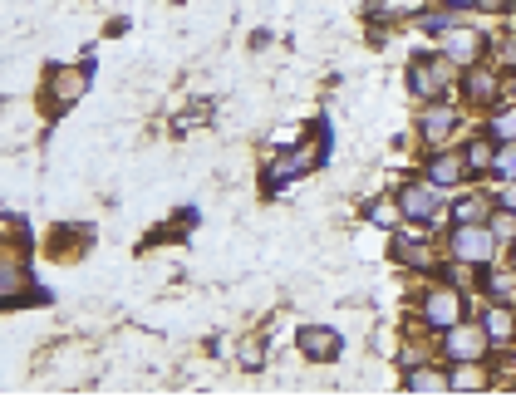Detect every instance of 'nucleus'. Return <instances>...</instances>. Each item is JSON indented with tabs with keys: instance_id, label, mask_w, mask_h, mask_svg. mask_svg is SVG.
I'll use <instances>...</instances> for the list:
<instances>
[{
	"instance_id": "nucleus-1",
	"label": "nucleus",
	"mask_w": 516,
	"mask_h": 398,
	"mask_svg": "<svg viewBox=\"0 0 516 398\" xmlns=\"http://www.w3.org/2000/svg\"><path fill=\"white\" fill-rule=\"evenodd\" d=\"M492 246H497V231L482 227V222H458V231H453V256L458 261L482 266V261H492Z\"/></svg>"
},
{
	"instance_id": "nucleus-21",
	"label": "nucleus",
	"mask_w": 516,
	"mask_h": 398,
	"mask_svg": "<svg viewBox=\"0 0 516 398\" xmlns=\"http://www.w3.org/2000/svg\"><path fill=\"white\" fill-rule=\"evenodd\" d=\"M453 217H458V222H482V202H477V197H467V202L453 207Z\"/></svg>"
},
{
	"instance_id": "nucleus-6",
	"label": "nucleus",
	"mask_w": 516,
	"mask_h": 398,
	"mask_svg": "<svg viewBox=\"0 0 516 398\" xmlns=\"http://www.w3.org/2000/svg\"><path fill=\"white\" fill-rule=\"evenodd\" d=\"M399 212L408 222H433L438 217V187L433 182H408L399 192Z\"/></svg>"
},
{
	"instance_id": "nucleus-15",
	"label": "nucleus",
	"mask_w": 516,
	"mask_h": 398,
	"mask_svg": "<svg viewBox=\"0 0 516 398\" xmlns=\"http://www.w3.org/2000/svg\"><path fill=\"white\" fill-rule=\"evenodd\" d=\"M403 389L408 394H448V374H438V369H408Z\"/></svg>"
},
{
	"instance_id": "nucleus-19",
	"label": "nucleus",
	"mask_w": 516,
	"mask_h": 398,
	"mask_svg": "<svg viewBox=\"0 0 516 398\" xmlns=\"http://www.w3.org/2000/svg\"><path fill=\"white\" fill-rule=\"evenodd\" d=\"M423 30H433V35H448V30H458V15H423Z\"/></svg>"
},
{
	"instance_id": "nucleus-20",
	"label": "nucleus",
	"mask_w": 516,
	"mask_h": 398,
	"mask_svg": "<svg viewBox=\"0 0 516 398\" xmlns=\"http://www.w3.org/2000/svg\"><path fill=\"white\" fill-rule=\"evenodd\" d=\"M364 217H369L374 227H389V222H394V207H389V202H369V207H364Z\"/></svg>"
},
{
	"instance_id": "nucleus-14",
	"label": "nucleus",
	"mask_w": 516,
	"mask_h": 398,
	"mask_svg": "<svg viewBox=\"0 0 516 398\" xmlns=\"http://www.w3.org/2000/svg\"><path fill=\"white\" fill-rule=\"evenodd\" d=\"M84 89H89V74H84V69H59L55 74V109L74 104Z\"/></svg>"
},
{
	"instance_id": "nucleus-13",
	"label": "nucleus",
	"mask_w": 516,
	"mask_h": 398,
	"mask_svg": "<svg viewBox=\"0 0 516 398\" xmlns=\"http://www.w3.org/2000/svg\"><path fill=\"white\" fill-rule=\"evenodd\" d=\"M25 290V266L15 251H0V300H15Z\"/></svg>"
},
{
	"instance_id": "nucleus-10",
	"label": "nucleus",
	"mask_w": 516,
	"mask_h": 398,
	"mask_svg": "<svg viewBox=\"0 0 516 398\" xmlns=\"http://www.w3.org/2000/svg\"><path fill=\"white\" fill-rule=\"evenodd\" d=\"M443 55L462 64V69H472L477 55H482V35L477 30H448V45H443Z\"/></svg>"
},
{
	"instance_id": "nucleus-24",
	"label": "nucleus",
	"mask_w": 516,
	"mask_h": 398,
	"mask_svg": "<svg viewBox=\"0 0 516 398\" xmlns=\"http://www.w3.org/2000/svg\"><path fill=\"white\" fill-rule=\"evenodd\" d=\"M492 295H502V300H507V295H512V281H507V276H492Z\"/></svg>"
},
{
	"instance_id": "nucleus-16",
	"label": "nucleus",
	"mask_w": 516,
	"mask_h": 398,
	"mask_svg": "<svg viewBox=\"0 0 516 398\" xmlns=\"http://www.w3.org/2000/svg\"><path fill=\"white\" fill-rule=\"evenodd\" d=\"M482 330H487V340H516V320H512V310H507V305H492V310H487V325H482Z\"/></svg>"
},
{
	"instance_id": "nucleus-17",
	"label": "nucleus",
	"mask_w": 516,
	"mask_h": 398,
	"mask_svg": "<svg viewBox=\"0 0 516 398\" xmlns=\"http://www.w3.org/2000/svg\"><path fill=\"white\" fill-rule=\"evenodd\" d=\"M487 138L492 143H516V109H497L487 123Z\"/></svg>"
},
{
	"instance_id": "nucleus-12",
	"label": "nucleus",
	"mask_w": 516,
	"mask_h": 398,
	"mask_svg": "<svg viewBox=\"0 0 516 398\" xmlns=\"http://www.w3.org/2000/svg\"><path fill=\"white\" fill-rule=\"evenodd\" d=\"M462 172H467V163H462L458 153H438V158L428 163V182H433V187H458Z\"/></svg>"
},
{
	"instance_id": "nucleus-9",
	"label": "nucleus",
	"mask_w": 516,
	"mask_h": 398,
	"mask_svg": "<svg viewBox=\"0 0 516 398\" xmlns=\"http://www.w3.org/2000/svg\"><path fill=\"white\" fill-rule=\"evenodd\" d=\"M497 89H502V74H492V69H477V64H472V69L462 74V94H467L472 104H492Z\"/></svg>"
},
{
	"instance_id": "nucleus-26",
	"label": "nucleus",
	"mask_w": 516,
	"mask_h": 398,
	"mask_svg": "<svg viewBox=\"0 0 516 398\" xmlns=\"http://www.w3.org/2000/svg\"><path fill=\"white\" fill-rule=\"evenodd\" d=\"M453 10H467V5H482V0H448Z\"/></svg>"
},
{
	"instance_id": "nucleus-8",
	"label": "nucleus",
	"mask_w": 516,
	"mask_h": 398,
	"mask_svg": "<svg viewBox=\"0 0 516 398\" xmlns=\"http://www.w3.org/2000/svg\"><path fill=\"white\" fill-rule=\"evenodd\" d=\"M453 128H458V109H453V104H428L423 118H418V133H423L428 143H443Z\"/></svg>"
},
{
	"instance_id": "nucleus-5",
	"label": "nucleus",
	"mask_w": 516,
	"mask_h": 398,
	"mask_svg": "<svg viewBox=\"0 0 516 398\" xmlns=\"http://www.w3.org/2000/svg\"><path fill=\"white\" fill-rule=\"evenodd\" d=\"M443 354L462 364V359H482L487 354V330H477V325H453V330H443Z\"/></svg>"
},
{
	"instance_id": "nucleus-22",
	"label": "nucleus",
	"mask_w": 516,
	"mask_h": 398,
	"mask_svg": "<svg viewBox=\"0 0 516 398\" xmlns=\"http://www.w3.org/2000/svg\"><path fill=\"white\" fill-rule=\"evenodd\" d=\"M492 172L507 177V182H516V153H497V158H492Z\"/></svg>"
},
{
	"instance_id": "nucleus-27",
	"label": "nucleus",
	"mask_w": 516,
	"mask_h": 398,
	"mask_svg": "<svg viewBox=\"0 0 516 398\" xmlns=\"http://www.w3.org/2000/svg\"><path fill=\"white\" fill-rule=\"evenodd\" d=\"M512 271H516V256H512Z\"/></svg>"
},
{
	"instance_id": "nucleus-11",
	"label": "nucleus",
	"mask_w": 516,
	"mask_h": 398,
	"mask_svg": "<svg viewBox=\"0 0 516 398\" xmlns=\"http://www.w3.org/2000/svg\"><path fill=\"white\" fill-rule=\"evenodd\" d=\"M477 364H482V359H462L458 369L448 374V389H453V394H482V389H487V374H482Z\"/></svg>"
},
{
	"instance_id": "nucleus-25",
	"label": "nucleus",
	"mask_w": 516,
	"mask_h": 398,
	"mask_svg": "<svg viewBox=\"0 0 516 398\" xmlns=\"http://www.w3.org/2000/svg\"><path fill=\"white\" fill-rule=\"evenodd\" d=\"M502 207H507V212H516V182H507V192H502Z\"/></svg>"
},
{
	"instance_id": "nucleus-23",
	"label": "nucleus",
	"mask_w": 516,
	"mask_h": 398,
	"mask_svg": "<svg viewBox=\"0 0 516 398\" xmlns=\"http://www.w3.org/2000/svg\"><path fill=\"white\" fill-rule=\"evenodd\" d=\"M492 231H497V236H512V231H516V212H507V217H492Z\"/></svg>"
},
{
	"instance_id": "nucleus-3",
	"label": "nucleus",
	"mask_w": 516,
	"mask_h": 398,
	"mask_svg": "<svg viewBox=\"0 0 516 398\" xmlns=\"http://www.w3.org/2000/svg\"><path fill=\"white\" fill-rule=\"evenodd\" d=\"M462 310H467V300H462L458 290H433V295H423V325H433V330H453L462 320Z\"/></svg>"
},
{
	"instance_id": "nucleus-4",
	"label": "nucleus",
	"mask_w": 516,
	"mask_h": 398,
	"mask_svg": "<svg viewBox=\"0 0 516 398\" xmlns=\"http://www.w3.org/2000/svg\"><path fill=\"white\" fill-rule=\"evenodd\" d=\"M295 344H300V354L305 359H315V364H330V359H340V330H330V325H305L300 335H295Z\"/></svg>"
},
{
	"instance_id": "nucleus-7",
	"label": "nucleus",
	"mask_w": 516,
	"mask_h": 398,
	"mask_svg": "<svg viewBox=\"0 0 516 398\" xmlns=\"http://www.w3.org/2000/svg\"><path fill=\"white\" fill-rule=\"evenodd\" d=\"M310 163H315V158H310V148H290L286 158H276L271 168L261 172V187H266V192H281V187L295 182L300 172H310Z\"/></svg>"
},
{
	"instance_id": "nucleus-2",
	"label": "nucleus",
	"mask_w": 516,
	"mask_h": 398,
	"mask_svg": "<svg viewBox=\"0 0 516 398\" xmlns=\"http://www.w3.org/2000/svg\"><path fill=\"white\" fill-rule=\"evenodd\" d=\"M453 59L443 55V59H413V69H408V89L418 94V99H433L443 84H453Z\"/></svg>"
},
{
	"instance_id": "nucleus-18",
	"label": "nucleus",
	"mask_w": 516,
	"mask_h": 398,
	"mask_svg": "<svg viewBox=\"0 0 516 398\" xmlns=\"http://www.w3.org/2000/svg\"><path fill=\"white\" fill-rule=\"evenodd\" d=\"M492 158H497V153H492V138H472L462 163H467V172H487L492 168Z\"/></svg>"
}]
</instances>
